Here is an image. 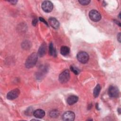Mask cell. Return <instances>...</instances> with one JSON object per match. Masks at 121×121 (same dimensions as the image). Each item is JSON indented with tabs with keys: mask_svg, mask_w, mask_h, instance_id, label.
Listing matches in <instances>:
<instances>
[{
	"mask_svg": "<svg viewBox=\"0 0 121 121\" xmlns=\"http://www.w3.org/2000/svg\"><path fill=\"white\" fill-rule=\"evenodd\" d=\"M37 20L36 19H34L32 22V24L34 26H35L36 24H37Z\"/></svg>",
	"mask_w": 121,
	"mask_h": 121,
	"instance_id": "44dd1931",
	"label": "cell"
},
{
	"mask_svg": "<svg viewBox=\"0 0 121 121\" xmlns=\"http://www.w3.org/2000/svg\"><path fill=\"white\" fill-rule=\"evenodd\" d=\"M77 58L78 60L82 63H86L89 60L88 54L85 52H79L77 55Z\"/></svg>",
	"mask_w": 121,
	"mask_h": 121,
	"instance_id": "3957f363",
	"label": "cell"
},
{
	"mask_svg": "<svg viewBox=\"0 0 121 121\" xmlns=\"http://www.w3.org/2000/svg\"><path fill=\"white\" fill-rule=\"evenodd\" d=\"M49 22L50 25L55 29H57L59 26L58 21L54 17H50L49 19Z\"/></svg>",
	"mask_w": 121,
	"mask_h": 121,
	"instance_id": "8fae6325",
	"label": "cell"
},
{
	"mask_svg": "<svg viewBox=\"0 0 121 121\" xmlns=\"http://www.w3.org/2000/svg\"><path fill=\"white\" fill-rule=\"evenodd\" d=\"M17 0H9V2L10 3H11L12 4H14V5L16 4L17 3Z\"/></svg>",
	"mask_w": 121,
	"mask_h": 121,
	"instance_id": "7402d4cb",
	"label": "cell"
},
{
	"mask_svg": "<svg viewBox=\"0 0 121 121\" xmlns=\"http://www.w3.org/2000/svg\"><path fill=\"white\" fill-rule=\"evenodd\" d=\"M78 100V97L74 95H70L67 99V103L69 105L75 104Z\"/></svg>",
	"mask_w": 121,
	"mask_h": 121,
	"instance_id": "7c38bea8",
	"label": "cell"
},
{
	"mask_svg": "<svg viewBox=\"0 0 121 121\" xmlns=\"http://www.w3.org/2000/svg\"><path fill=\"white\" fill-rule=\"evenodd\" d=\"M46 45L45 43H43L40 47L39 48V50L38 51V56L39 57H43L44 55V54L46 53Z\"/></svg>",
	"mask_w": 121,
	"mask_h": 121,
	"instance_id": "9c48e42d",
	"label": "cell"
},
{
	"mask_svg": "<svg viewBox=\"0 0 121 121\" xmlns=\"http://www.w3.org/2000/svg\"><path fill=\"white\" fill-rule=\"evenodd\" d=\"M70 78V73L68 69L62 71L59 75V79L61 83H65L68 82Z\"/></svg>",
	"mask_w": 121,
	"mask_h": 121,
	"instance_id": "7a4b0ae2",
	"label": "cell"
},
{
	"mask_svg": "<svg viewBox=\"0 0 121 121\" xmlns=\"http://www.w3.org/2000/svg\"><path fill=\"white\" fill-rule=\"evenodd\" d=\"M71 70L75 74L78 75V74H79V73L80 72V70L76 67H75L74 66H71L70 68Z\"/></svg>",
	"mask_w": 121,
	"mask_h": 121,
	"instance_id": "ac0fdd59",
	"label": "cell"
},
{
	"mask_svg": "<svg viewBox=\"0 0 121 121\" xmlns=\"http://www.w3.org/2000/svg\"><path fill=\"white\" fill-rule=\"evenodd\" d=\"M75 117V114L71 111H67L63 114L62 118L64 121H73Z\"/></svg>",
	"mask_w": 121,
	"mask_h": 121,
	"instance_id": "ba28073f",
	"label": "cell"
},
{
	"mask_svg": "<svg viewBox=\"0 0 121 121\" xmlns=\"http://www.w3.org/2000/svg\"><path fill=\"white\" fill-rule=\"evenodd\" d=\"M109 95L111 97H117L119 95V91L118 88L113 86H111L108 89Z\"/></svg>",
	"mask_w": 121,
	"mask_h": 121,
	"instance_id": "8992f818",
	"label": "cell"
},
{
	"mask_svg": "<svg viewBox=\"0 0 121 121\" xmlns=\"http://www.w3.org/2000/svg\"><path fill=\"white\" fill-rule=\"evenodd\" d=\"M38 59V54L35 52L32 53L30 54L27 59L26 60L25 62L26 67L30 69L33 67L36 63Z\"/></svg>",
	"mask_w": 121,
	"mask_h": 121,
	"instance_id": "6da1fadb",
	"label": "cell"
},
{
	"mask_svg": "<svg viewBox=\"0 0 121 121\" xmlns=\"http://www.w3.org/2000/svg\"><path fill=\"white\" fill-rule=\"evenodd\" d=\"M100 90H101V86H100V85L97 84L94 89L93 94H94V96L95 97H97L99 95Z\"/></svg>",
	"mask_w": 121,
	"mask_h": 121,
	"instance_id": "9a60e30c",
	"label": "cell"
},
{
	"mask_svg": "<svg viewBox=\"0 0 121 121\" xmlns=\"http://www.w3.org/2000/svg\"><path fill=\"white\" fill-rule=\"evenodd\" d=\"M53 4L50 1H44L42 4V8L45 12L48 13L51 12L53 9Z\"/></svg>",
	"mask_w": 121,
	"mask_h": 121,
	"instance_id": "5b68a950",
	"label": "cell"
},
{
	"mask_svg": "<svg viewBox=\"0 0 121 121\" xmlns=\"http://www.w3.org/2000/svg\"><path fill=\"white\" fill-rule=\"evenodd\" d=\"M69 52H70V49L67 46H63L60 48V53L62 55L64 56L68 55L69 53Z\"/></svg>",
	"mask_w": 121,
	"mask_h": 121,
	"instance_id": "5bb4252c",
	"label": "cell"
},
{
	"mask_svg": "<svg viewBox=\"0 0 121 121\" xmlns=\"http://www.w3.org/2000/svg\"><path fill=\"white\" fill-rule=\"evenodd\" d=\"M20 94V91L19 89L16 88L10 91H9L7 95V99L9 100H14L17 98Z\"/></svg>",
	"mask_w": 121,
	"mask_h": 121,
	"instance_id": "52a82bcc",
	"label": "cell"
},
{
	"mask_svg": "<svg viewBox=\"0 0 121 121\" xmlns=\"http://www.w3.org/2000/svg\"><path fill=\"white\" fill-rule=\"evenodd\" d=\"M89 17L90 19L94 22L99 21L101 18V16L100 13L95 9H93L89 12Z\"/></svg>",
	"mask_w": 121,
	"mask_h": 121,
	"instance_id": "277c9868",
	"label": "cell"
},
{
	"mask_svg": "<svg viewBox=\"0 0 121 121\" xmlns=\"http://www.w3.org/2000/svg\"><path fill=\"white\" fill-rule=\"evenodd\" d=\"M121 33H119L117 35V39L118 40V41L120 43L121 42Z\"/></svg>",
	"mask_w": 121,
	"mask_h": 121,
	"instance_id": "603a6c76",
	"label": "cell"
},
{
	"mask_svg": "<svg viewBox=\"0 0 121 121\" xmlns=\"http://www.w3.org/2000/svg\"><path fill=\"white\" fill-rule=\"evenodd\" d=\"M49 54L52 55L54 57H56V50L55 49V48H54L53 46V44L52 43H51L49 44Z\"/></svg>",
	"mask_w": 121,
	"mask_h": 121,
	"instance_id": "4fadbf2b",
	"label": "cell"
},
{
	"mask_svg": "<svg viewBox=\"0 0 121 121\" xmlns=\"http://www.w3.org/2000/svg\"><path fill=\"white\" fill-rule=\"evenodd\" d=\"M39 20L41 21H42V22H43L45 24H46L47 26H48V24H47V23L46 22V21H45V20L43 18V17H39Z\"/></svg>",
	"mask_w": 121,
	"mask_h": 121,
	"instance_id": "ffe728a7",
	"label": "cell"
},
{
	"mask_svg": "<svg viewBox=\"0 0 121 121\" xmlns=\"http://www.w3.org/2000/svg\"><path fill=\"white\" fill-rule=\"evenodd\" d=\"M34 116L36 118H43L45 115V112L42 109H37L33 112Z\"/></svg>",
	"mask_w": 121,
	"mask_h": 121,
	"instance_id": "30bf717a",
	"label": "cell"
},
{
	"mask_svg": "<svg viewBox=\"0 0 121 121\" xmlns=\"http://www.w3.org/2000/svg\"><path fill=\"white\" fill-rule=\"evenodd\" d=\"M59 115V112L58 110L54 109L52 110L49 112V115L52 118H57Z\"/></svg>",
	"mask_w": 121,
	"mask_h": 121,
	"instance_id": "2e32d148",
	"label": "cell"
},
{
	"mask_svg": "<svg viewBox=\"0 0 121 121\" xmlns=\"http://www.w3.org/2000/svg\"><path fill=\"white\" fill-rule=\"evenodd\" d=\"M22 48H23L24 49H28L31 47V43L29 41H24L23 43H22Z\"/></svg>",
	"mask_w": 121,
	"mask_h": 121,
	"instance_id": "e0dca14e",
	"label": "cell"
},
{
	"mask_svg": "<svg viewBox=\"0 0 121 121\" xmlns=\"http://www.w3.org/2000/svg\"><path fill=\"white\" fill-rule=\"evenodd\" d=\"M78 2L82 5H88L90 2V0H79Z\"/></svg>",
	"mask_w": 121,
	"mask_h": 121,
	"instance_id": "d6986e66",
	"label": "cell"
}]
</instances>
